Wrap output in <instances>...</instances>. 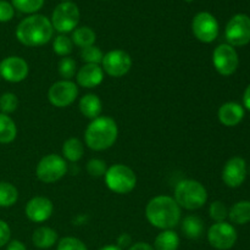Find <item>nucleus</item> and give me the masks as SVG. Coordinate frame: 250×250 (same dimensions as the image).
<instances>
[{"label": "nucleus", "instance_id": "obj_1", "mask_svg": "<svg viewBox=\"0 0 250 250\" xmlns=\"http://www.w3.org/2000/svg\"><path fill=\"white\" fill-rule=\"evenodd\" d=\"M146 217L155 229H173L182 220V209L170 195H156L146 207Z\"/></svg>", "mask_w": 250, "mask_h": 250}, {"label": "nucleus", "instance_id": "obj_2", "mask_svg": "<svg viewBox=\"0 0 250 250\" xmlns=\"http://www.w3.org/2000/svg\"><path fill=\"white\" fill-rule=\"evenodd\" d=\"M15 34L21 44L29 48H37L50 42L54 36V28L48 17L34 14L20 22Z\"/></svg>", "mask_w": 250, "mask_h": 250}, {"label": "nucleus", "instance_id": "obj_3", "mask_svg": "<svg viewBox=\"0 0 250 250\" xmlns=\"http://www.w3.org/2000/svg\"><path fill=\"white\" fill-rule=\"evenodd\" d=\"M119 137V126L110 116H99L92 120L84 131L85 146L94 151L111 148Z\"/></svg>", "mask_w": 250, "mask_h": 250}, {"label": "nucleus", "instance_id": "obj_4", "mask_svg": "<svg viewBox=\"0 0 250 250\" xmlns=\"http://www.w3.org/2000/svg\"><path fill=\"white\" fill-rule=\"evenodd\" d=\"M173 199L181 209L198 210L207 204L208 190L199 181L182 180L176 185Z\"/></svg>", "mask_w": 250, "mask_h": 250}, {"label": "nucleus", "instance_id": "obj_5", "mask_svg": "<svg viewBox=\"0 0 250 250\" xmlns=\"http://www.w3.org/2000/svg\"><path fill=\"white\" fill-rule=\"evenodd\" d=\"M104 181L115 194H128L137 186L136 172L125 164H115L107 167Z\"/></svg>", "mask_w": 250, "mask_h": 250}, {"label": "nucleus", "instance_id": "obj_6", "mask_svg": "<svg viewBox=\"0 0 250 250\" xmlns=\"http://www.w3.org/2000/svg\"><path fill=\"white\" fill-rule=\"evenodd\" d=\"M80 9L72 1H62L54 9L51 15V26L60 34H67L77 28L80 23Z\"/></svg>", "mask_w": 250, "mask_h": 250}, {"label": "nucleus", "instance_id": "obj_7", "mask_svg": "<svg viewBox=\"0 0 250 250\" xmlns=\"http://www.w3.org/2000/svg\"><path fill=\"white\" fill-rule=\"evenodd\" d=\"M67 161L58 154H48L39 160L36 176L41 182L50 185L60 181L67 172Z\"/></svg>", "mask_w": 250, "mask_h": 250}, {"label": "nucleus", "instance_id": "obj_8", "mask_svg": "<svg viewBox=\"0 0 250 250\" xmlns=\"http://www.w3.org/2000/svg\"><path fill=\"white\" fill-rule=\"evenodd\" d=\"M78 97V85L73 81L60 80L49 87L48 100L53 106L63 109L76 102Z\"/></svg>", "mask_w": 250, "mask_h": 250}, {"label": "nucleus", "instance_id": "obj_9", "mask_svg": "<svg viewBox=\"0 0 250 250\" xmlns=\"http://www.w3.org/2000/svg\"><path fill=\"white\" fill-rule=\"evenodd\" d=\"M192 32L202 43H212L219 37L220 26L216 17L208 11L198 12L192 21Z\"/></svg>", "mask_w": 250, "mask_h": 250}, {"label": "nucleus", "instance_id": "obj_10", "mask_svg": "<svg viewBox=\"0 0 250 250\" xmlns=\"http://www.w3.org/2000/svg\"><path fill=\"white\" fill-rule=\"evenodd\" d=\"M132 63V58L128 53L121 49H114L104 54L100 66L107 76L120 78L131 71Z\"/></svg>", "mask_w": 250, "mask_h": 250}, {"label": "nucleus", "instance_id": "obj_11", "mask_svg": "<svg viewBox=\"0 0 250 250\" xmlns=\"http://www.w3.org/2000/svg\"><path fill=\"white\" fill-rule=\"evenodd\" d=\"M212 65L221 76L229 77L233 75L239 65L238 53L229 44H220L212 51Z\"/></svg>", "mask_w": 250, "mask_h": 250}, {"label": "nucleus", "instance_id": "obj_12", "mask_svg": "<svg viewBox=\"0 0 250 250\" xmlns=\"http://www.w3.org/2000/svg\"><path fill=\"white\" fill-rule=\"evenodd\" d=\"M227 44L232 46H244L250 42V17L237 14L227 22L225 28Z\"/></svg>", "mask_w": 250, "mask_h": 250}, {"label": "nucleus", "instance_id": "obj_13", "mask_svg": "<svg viewBox=\"0 0 250 250\" xmlns=\"http://www.w3.org/2000/svg\"><path fill=\"white\" fill-rule=\"evenodd\" d=\"M237 231L231 224L224 222H215L208 229V242L212 248L217 250H229L236 244Z\"/></svg>", "mask_w": 250, "mask_h": 250}, {"label": "nucleus", "instance_id": "obj_14", "mask_svg": "<svg viewBox=\"0 0 250 250\" xmlns=\"http://www.w3.org/2000/svg\"><path fill=\"white\" fill-rule=\"evenodd\" d=\"M29 65L23 58L16 55L6 56L0 61V77L10 83H20L27 78Z\"/></svg>", "mask_w": 250, "mask_h": 250}, {"label": "nucleus", "instance_id": "obj_15", "mask_svg": "<svg viewBox=\"0 0 250 250\" xmlns=\"http://www.w3.org/2000/svg\"><path fill=\"white\" fill-rule=\"evenodd\" d=\"M248 168L244 159L241 156H233L229 159L222 170V181L229 188H238L243 185L247 178Z\"/></svg>", "mask_w": 250, "mask_h": 250}, {"label": "nucleus", "instance_id": "obj_16", "mask_svg": "<svg viewBox=\"0 0 250 250\" xmlns=\"http://www.w3.org/2000/svg\"><path fill=\"white\" fill-rule=\"evenodd\" d=\"M54 212V204L46 197H33L24 207V214L29 221L34 224H43L48 221Z\"/></svg>", "mask_w": 250, "mask_h": 250}, {"label": "nucleus", "instance_id": "obj_17", "mask_svg": "<svg viewBox=\"0 0 250 250\" xmlns=\"http://www.w3.org/2000/svg\"><path fill=\"white\" fill-rule=\"evenodd\" d=\"M104 71L102 66L95 65V63H84L82 67H80L76 73V82L78 87L93 89L98 87L104 81Z\"/></svg>", "mask_w": 250, "mask_h": 250}, {"label": "nucleus", "instance_id": "obj_18", "mask_svg": "<svg viewBox=\"0 0 250 250\" xmlns=\"http://www.w3.org/2000/svg\"><path fill=\"white\" fill-rule=\"evenodd\" d=\"M217 117L224 126L234 127L241 124V121L243 120L244 107L238 103H225L220 106L219 111H217Z\"/></svg>", "mask_w": 250, "mask_h": 250}, {"label": "nucleus", "instance_id": "obj_19", "mask_svg": "<svg viewBox=\"0 0 250 250\" xmlns=\"http://www.w3.org/2000/svg\"><path fill=\"white\" fill-rule=\"evenodd\" d=\"M78 107H80L81 114L85 119H89L90 121L102 116L103 103L102 99L97 94L88 93V94L83 95L80 99V103H78Z\"/></svg>", "mask_w": 250, "mask_h": 250}, {"label": "nucleus", "instance_id": "obj_20", "mask_svg": "<svg viewBox=\"0 0 250 250\" xmlns=\"http://www.w3.org/2000/svg\"><path fill=\"white\" fill-rule=\"evenodd\" d=\"M59 242L58 232L48 226L36 229L32 234V243L38 249H50Z\"/></svg>", "mask_w": 250, "mask_h": 250}, {"label": "nucleus", "instance_id": "obj_21", "mask_svg": "<svg viewBox=\"0 0 250 250\" xmlns=\"http://www.w3.org/2000/svg\"><path fill=\"white\" fill-rule=\"evenodd\" d=\"M181 231L188 239H198L204 233V221L197 215H187L181 220Z\"/></svg>", "mask_w": 250, "mask_h": 250}, {"label": "nucleus", "instance_id": "obj_22", "mask_svg": "<svg viewBox=\"0 0 250 250\" xmlns=\"http://www.w3.org/2000/svg\"><path fill=\"white\" fill-rule=\"evenodd\" d=\"M181 238L173 229H164L154 241V250H178Z\"/></svg>", "mask_w": 250, "mask_h": 250}, {"label": "nucleus", "instance_id": "obj_23", "mask_svg": "<svg viewBox=\"0 0 250 250\" xmlns=\"http://www.w3.org/2000/svg\"><path fill=\"white\" fill-rule=\"evenodd\" d=\"M84 155V144L78 138L71 137L62 144V158L70 163H78Z\"/></svg>", "mask_w": 250, "mask_h": 250}, {"label": "nucleus", "instance_id": "obj_24", "mask_svg": "<svg viewBox=\"0 0 250 250\" xmlns=\"http://www.w3.org/2000/svg\"><path fill=\"white\" fill-rule=\"evenodd\" d=\"M229 219L232 224L247 225L250 222V202L249 200H241L232 205L229 210Z\"/></svg>", "mask_w": 250, "mask_h": 250}, {"label": "nucleus", "instance_id": "obj_25", "mask_svg": "<svg viewBox=\"0 0 250 250\" xmlns=\"http://www.w3.org/2000/svg\"><path fill=\"white\" fill-rule=\"evenodd\" d=\"M71 39H72L73 45H77L78 48L83 49L87 48V46L94 45L95 41H97V34H95V32L90 27L82 26L77 27L72 32Z\"/></svg>", "mask_w": 250, "mask_h": 250}, {"label": "nucleus", "instance_id": "obj_26", "mask_svg": "<svg viewBox=\"0 0 250 250\" xmlns=\"http://www.w3.org/2000/svg\"><path fill=\"white\" fill-rule=\"evenodd\" d=\"M17 126L14 120L0 112V144H10L16 139Z\"/></svg>", "mask_w": 250, "mask_h": 250}, {"label": "nucleus", "instance_id": "obj_27", "mask_svg": "<svg viewBox=\"0 0 250 250\" xmlns=\"http://www.w3.org/2000/svg\"><path fill=\"white\" fill-rule=\"evenodd\" d=\"M19 200V190L12 183L0 181V208H11Z\"/></svg>", "mask_w": 250, "mask_h": 250}, {"label": "nucleus", "instance_id": "obj_28", "mask_svg": "<svg viewBox=\"0 0 250 250\" xmlns=\"http://www.w3.org/2000/svg\"><path fill=\"white\" fill-rule=\"evenodd\" d=\"M73 50L72 39L67 37L66 34H59L54 38L53 41V51L56 55L65 58L68 56Z\"/></svg>", "mask_w": 250, "mask_h": 250}, {"label": "nucleus", "instance_id": "obj_29", "mask_svg": "<svg viewBox=\"0 0 250 250\" xmlns=\"http://www.w3.org/2000/svg\"><path fill=\"white\" fill-rule=\"evenodd\" d=\"M11 4L22 14L34 15L43 7L44 0H11Z\"/></svg>", "mask_w": 250, "mask_h": 250}, {"label": "nucleus", "instance_id": "obj_30", "mask_svg": "<svg viewBox=\"0 0 250 250\" xmlns=\"http://www.w3.org/2000/svg\"><path fill=\"white\" fill-rule=\"evenodd\" d=\"M77 62L73 60L70 56H65V58H61V60L59 61L58 65V71L59 75L62 77V80H68L71 81L77 73Z\"/></svg>", "mask_w": 250, "mask_h": 250}, {"label": "nucleus", "instance_id": "obj_31", "mask_svg": "<svg viewBox=\"0 0 250 250\" xmlns=\"http://www.w3.org/2000/svg\"><path fill=\"white\" fill-rule=\"evenodd\" d=\"M81 58H82L84 63H95V65H100L104 58V53L99 46L90 45L87 48L81 49Z\"/></svg>", "mask_w": 250, "mask_h": 250}, {"label": "nucleus", "instance_id": "obj_32", "mask_svg": "<svg viewBox=\"0 0 250 250\" xmlns=\"http://www.w3.org/2000/svg\"><path fill=\"white\" fill-rule=\"evenodd\" d=\"M19 107V98L15 93L6 92L0 95V112L10 115L15 112Z\"/></svg>", "mask_w": 250, "mask_h": 250}, {"label": "nucleus", "instance_id": "obj_33", "mask_svg": "<svg viewBox=\"0 0 250 250\" xmlns=\"http://www.w3.org/2000/svg\"><path fill=\"white\" fill-rule=\"evenodd\" d=\"M210 219L215 222H224L229 217V209L221 200H215L209 207Z\"/></svg>", "mask_w": 250, "mask_h": 250}, {"label": "nucleus", "instance_id": "obj_34", "mask_svg": "<svg viewBox=\"0 0 250 250\" xmlns=\"http://www.w3.org/2000/svg\"><path fill=\"white\" fill-rule=\"evenodd\" d=\"M85 168H87V172L90 177L100 178L105 176V173H106V170H107V166H106V163H105L104 160H102V159L93 158L88 161Z\"/></svg>", "mask_w": 250, "mask_h": 250}, {"label": "nucleus", "instance_id": "obj_35", "mask_svg": "<svg viewBox=\"0 0 250 250\" xmlns=\"http://www.w3.org/2000/svg\"><path fill=\"white\" fill-rule=\"evenodd\" d=\"M56 250H88L83 241L76 237H63L58 242Z\"/></svg>", "mask_w": 250, "mask_h": 250}, {"label": "nucleus", "instance_id": "obj_36", "mask_svg": "<svg viewBox=\"0 0 250 250\" xmlns=\"http://www.w3.org/2000/svg\"><path fill=\"white\" fill-rule=\"evenodd\" d=\"M15 7L6 0H0V22L5 23L14 19Z\"/></svg>", "mask_w": 250, "mask_h": 250}, {"label": "nucleus", "instance_id": "obj_37", "mask_svg": "<svg viewBox=\"0 0 250 250\" xmlns=\"http://www.w3.org/2000/svg\"><path fill=\"white\" fill-rule=\"evenodd\" d=\"M10 241H11V229L6 221L0 220V248L6 247Z\"/></svg>", "mask_w": 250, "mask_h": 250}, {"label": "nucleus", "instance_id": "obj_38", "mask_svg": "<svg viewBox=\"0 0 250 250\" xmlns=\"http://www.w3.org/2000/svg\"><path fill=\"white\" fill-rule=\"evenodd\" d=\"M132 237L128 233H121L117 237L116 246L121 249H128L132 246Z\"/></svg>", "mask_w": 250, "mask_h": 250}, {"label": "nucleus", "instance_id": "obj_39", "mask_svg": "<svg viewBox=\"0 0 250 250\" xmlns=\"http://www.w3.org/2000/svg\"><path fill=\"white\" fill-rule=\"evenodd\" d=\"M6 250H27V247L24 246L23 242L19 241V239H11L6 244Z\"/></svg>", "mask_w": 250, "mask_h": 250}, {"label": "nucleus", "instance_id": "obj_40", "mask_svg": "<svg viewBox=\"0 0 250 250\" xmlns=\"http://www.w3.org/2000/svg\"><path fill=\"white\" fill-rule=\"evenodd\" d=\"M127 250H154V247L146 242H137L133 243Z\"/></svg>", "mask_w": 250, "mask_h": 250}, {"label": "nucleus", "instance_id": "obj_41", "mask_svg": "<svg viewBox=\"0 0 250 250\" xmlns=\"http://www.w3.org/2000/svg\"><path fill=\"white\" fill-rule=\"evenodd\" d=\"M243 104H244V106H246V109L250 111V84L246 88V90H244Z\"/></svg>", "mask_w": 250, "mask_h": 250}, {"label": "nucleus", "instance_id": "obj_42", "mask_svg": "<svg viewBox=\"0 0 250 250\" xmlns=\"http://www.w3.org/2000/svg\"><path fill=\"white\" fill-rule=\"evenodd\" d=\"M99 250H124V249L119 248L116 244H107V246L102 247V248H100Z\"/></svg>", "mask_w": 250, "mask_h": 250}, {"label": "nucleus", "instance_id": "obj_43", "mask_svg": "<svg viewBox=\"0 0 250 250\" xmlns=\"http://www.w3.org/2000/svg\"><path fill=\"white\" fill-rule=\"evenodd\" d=\"M186 2H192V1H194V0H185Z\"/></svg>", "mask_w": 250, "mask_h": 250}, {"label": "nucleus", "instance_id": "obj_44", "mask_svg": "<svg viewBox=\"0 0 250 250\" xmlns=\"http://www.w3.org/2000/svg\"><path fill=\"white\" fill-rule=\"evenodd\" d=\"M62 1H71V0H62Z\"/></svg>", "mask_w": 250, "mask_h": 250}, {"label": "nucleus", "instance_id": "obj_45", "mask_svg": "<svg viewBox=\"0 0 250 250\" xmlns=\"http://www.w3.org/2000/svg\"><path fill=\"white\" fill-rule=\"evenodd\" d=\"M0 81H1V77H0Z\"/></svg>", "mask_w": 250, "mask_h": 250}, {"label": "nucleus", "instance_id": "obj_46", "mask_svg": "<svg viewBox=\"0 0 250 250\" xmlns=\"http://www.w3.org/2000/svg\"><path fill=\"white\" fill-rule=\"evenodd\" d=\"M249 171H250V168H249Z\"/></svg>", "mask_w": 250, "mask_h": 250}]
</instances>
